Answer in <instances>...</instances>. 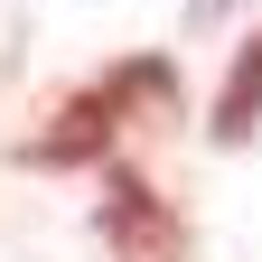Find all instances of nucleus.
Returning <instances> with one entry per match:
<instances>
[{
  "label": "nucleus",
  "instance_id": "nucleus-3",
  "mask_svg": "<svg viewBox=\"0 0 262 262\" xmlns=\"http://www.w3.org/2000/svg\"><path fill=\"white\" fill-rule=\"evenodd\" d=\"M253 122H262V28L234 47V66H225V84H215V113H206V131L234 150V141H253Z\"/></svg>",
  "mask_w": 262,
  "mask_h": 262
},
{
  "label": "nucleus",
  "instance_id": "nucleus-1",
  "mask_svg": "<svg viewBox=\"0 0 262 262\" xmlns=\"http://www.w3.org/2000/svg\"><path fill=\"white\" fill-rule=\"evenodd\" d=\"M94 225H103V244H113L122 262H187V225H178V206H169L141 169H103Z\"/></svg>",
  "mask_w": 262,
  "mask_h": 262
},
{
  "label": "nucleus",
  "instance_id": "nucleus-2",
  "mask_svg": "<svg viewBox=\"0 0 262 262\" xmlns=\"http://www.w3.org/2000/svg\"><path fill=\"white\" fill-rule=\"evenodd\" d=\"M122 122H131V113H122V94H113V75H103V84H84L75 103H66L38 141L19 150V159H28V169H94V159H113Z\"/></svg>",
  "mask_w": 262,
  "mask_h": 262
},
{
  "label": "nucleus",
  "instance_id": "nucleus-4",
  "mask_svg": "<svg viewBox=\"0 0 262 262\" xmlns=\"http://www.w3.org/2000/svg\"><path fill=\"white\" fill-rule=\"evenodd\" d=\"M225 10H234V0H187V28H215Z\"/></svg>",
  "mask_w": 262,
  "mask_h": 262
}]
</instances>
